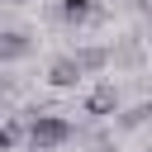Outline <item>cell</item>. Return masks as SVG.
<instances>
[{
  "instance_id": "obj_1",
  "label": "cell",
  "mask_w": 152,
  "mask_h": 152,
  "mask_svg": "<svg viewBox=\"0 0 152 152\" xmlns=\"http://www.w3.org/2000/svg\"><path fill=\"white\" fill-rule=\"evenodd\" d=\"M76 138V124L66 114H52V109H33L28 114V152H57Z\"/></svg>"
},
{
  "instance_id": "obj_2",
  "label": "cell",
  "mask_w": 152,
  "mask_h": 152,
  "mask_svg": "<svg viewBox=\"0 0 152 152\" xmlns=\"http://www.w3.org/2000/svg\"><path fill=\"white\" fill-rule=\"evenodd\" d=\"M57 19L66 28H86V24L104 19V5L100 0H57Z\"/></svg>"
},
{
  "instance_id": "obj_3",
  "label": "cell",
  "mask_w": 152,
  "mask_h": 152,
  "mask_svg": "<svg viewBox=\"0 0 152 152\" xmlns=\"http://www.w3.org/2000/svg\"><path fill=\"white\" fill-rule=\"evenodd\" d=\"M33 52V33L28 28H0V66H14Z\"/></svg>"
},
{
  "instance_id": "obj_4",
  "label": "cell",
  "mask_w": 152,
  "mask_h": 152,
  "mask_svg": "<svg viewBox=\"0 0 152 152\" xmlns=\"http://www.w3.org/2000/svg\"><path fill=\"white\" fill-rule=\"evenodd\" d=\"M81 76H86V66L76 62V52H62V57H52V66H48V81H52L57 90H66V86H81Z\"/></svg>"
},
{
  "instance_id": "obj_5",
  "label": "cell",
  "mask_w": 152,
  "mask_h": 152,
  "mask_svg": "<svg viewBox=\"0 0 152 152\" xmlns=\"http://www.w3.org/2000/svg\"><path fill=\"white\" fill-rule=\"evenodd\" d=\"M114 109H119V90H114V86H95V90L86 95V114H90V119H109Z\"/></svg>"
},
{
  "instance_id": "obj_6",
  "label": "cell",
  "mask_w": 152,
  "mask_h": 152,
  "mask_svg": "<svg viewBox=\"0 0 152 152\" xmlns=\"http://www.w3.org/2000/svg\"><path fill=\"white\" fill-rule=\"evenodd\" d=\"M76 62L86 66V76H100L109 62H114V48H100V43H86V48H76Z\"/></svg>"
},
{
  "instance_id": "obj_7",
  "label": "cell",
  "mask_w": 152,
  "mask_h": 152,
  "mask_svg": "<svg viewBox=\"0 0 152 152\" xmlns=\"http://www.w3.org/2000/svg\"><path fill=\"white\" fill-rule=\"evenodd\" d=\"M19 142H28V124H19V119H0V152H14Z\"/></svg>"
},
{
  "instance_id": "obj_8",
  "label": "cell",
  "mask_w": 152,
  "mask_h": 152,
  "mask_svg": "<svg viewBox=\"0 0 152 152\" xmlns=\"http://www.w3.org/2000/svg\"><path fill=\"white\" fill-rule=\"evenodd\" d=\"M0 5H24V0H0Z\"/></svg>"
},
{
  "instance_id": "obj_9",
  "label": "cell",
  "mask_w": 152,
  "mask_h": 152,
  "mask_svg": "<svg viewBox=\"0 0 152 152\" xmlns=\"http://www.w3.org/2000/svg\"><path fill=\"white\" fill-rule=\"evenodd\" d=\"M142 10H147V14H152V0H142Z\"/></svg>"
},
{
  "instance_id": "obj_10",
  "label": "cell",
  "mask_w": 152,
  "mask_h": 152,
  "mask_svg": "<svg viewBox=\"0 0 152 152\" xmlns=\"http://www.w3.org/2000/svg\"><path fill=\"white\" fill-rule=\"evenodd\" d=\"M104 152H109V147H104Z\"/></svg>"
}]
</instances>
